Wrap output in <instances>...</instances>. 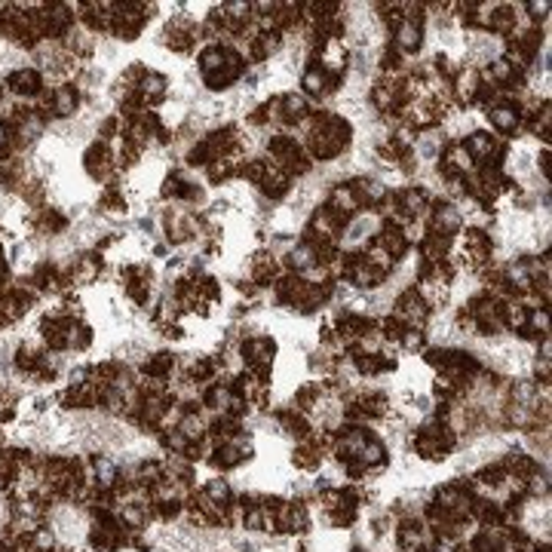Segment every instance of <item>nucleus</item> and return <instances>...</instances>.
Here are the masks:
<instances>
[{
    "label": "nucleus",
    "instance_id": "1",
    "mask_svg": "<svg viewBox=\"0 0 552 552\" xmlns=\"http://www.w3.org/2000/svg\"><path fill=\"white\" fill-rule=\"evenodd\" d=\"M6 86H10L16 95H37L40 86H43V80H40V74L34 68H19V71H13V74H10Z\"/></svg>",
    "mask_w": 552,
    "mask_h": 552
},
{
    "label": "nucleus",
    "instance_id": "2",
    "mask_svg": "<svg viewBox=\"0 0 552 552\" xmlns=\"http://www.w3.org/2000/svg\"><path fill=\"white\" fill-rule=\"evenodd\" d=\"M77 108V92L71 86H59L56 92H52V111L59 114V117H71Z\"/></svg>",
    "mask_w": 552,
    "mask_h": 552
},
{
    "label": "nucleus",
    "instance_id": "3",
    "mask_svg": "<svg viewBox=\"0 0 552 552\" xmlns=\"http://www.w3.org/2000/svg\"><path fill=\"white\" fill-rule=\"evenodd\" d=\"M491 150H494V145H491V138H488L485 132H473V136H469V141H467V154L469 157L488 160V157H491Z\"/></svg>",
    "mask_w": 552,
    "mask_h": 552
},
{
    "label": "nucleus",
    "instance_id": "4",
    "mask_svg": "<svg viewBox=\"0 0 552 552\" xmlns=\"http://www.w3.org/2000/svg\"><path fill=\"white\" fill-rule=\"evenodd\" d=\"M491 123L500 132H512L515 123H519V114H515V108H506V104H503V108H494L491 111Z\"/></svg>",
    "mask_w": 552,
    "mask_h": 552
},
{
    "label": "nucleus",
    "instance_id": "5",
    "mask_svg": "<svg viewBox=\"0 0 552 552\" xmlns=\"http://www.w3.org/2000/svg\"><path fill=\"white\" fill-rule=\"evenodd\" d=\"M399 47L402 49H414L417 43H421V31H417V25L414 22H402L399 25Z\"/></svg>",
    "mask_w": 552,
    "mask_h": 552
},
{
    "label": "nucleus",
    "instance_id": "6",
    "mask_svg": "<svg viewBox=\"0 0 552 552\" xmlns=\"http://www.w3.org/2000/svg\"><path fill=\"white\" fill-rule=\"evenodd\" d=\"M304 86H307V92H313V95L323 92V89H325V74L319 68H310L304 74Z\"/></svg>",
    "mask_w": 552,
    "mask_h": 552
},
{
    "label": "nucleus",
    "instance_id": "7",
    "mask_svg": "<svg viewBox=\"0 0 552 552\" xmlns=\"http://www.w3.org/2000/svg\"><path fill=\"white\" fill-rule=\"evenodd\" d=\"M457 83H460V86H457V92L464 95V99H473V92H476V71L469 68L467 74H460Z\"/></svg>",
    "mask_w": 552,
    "mask_h": 552
},
{
    "label": "nucleus",
    "instance_id": "8",
    "mask_svg": "<svg viewBox=\"0 0 552 552\" xmlns=\"http://www.w3.org/2000/svg\"><path fill=\"white\" fill-rule=\"evenodd\" d=\"M421 206H424V197L417 191H405L402 193V209L408 212V215H417V212H421Z\"/></svg>",
    "mask_w": 552,
    "mask_h": 552
},
{
    "label": "nucleus",
    "instance_id": "9",
    "mask_svg": "<svg viewBox=\"0 0 552 552\" xmlns=\"http://www.w3.org/2000/svg\"><path fill=\"white\" fill-rule=\"evenodd\" d=\"M6 145H10V136H6V126H4V123H0V154H4V150H6Z\"/></svg>",
    "mask_w": 552,
    "mask_h": 552
},
{
    "label": "nucleus",
    "instance_id": "10",
    "mask_svg": "<svg viewBox=\"0 0 552 552\" xmlns=\"http://www.w3.org/2000/svg\"><path fill=\"white\" fill-rule=\"evenodd\" d=\"M6 276V264H4V258H0V280Z\"/></svg>",
    "mask_w": 552,
    "mask_h": 552
}]
</instances>
